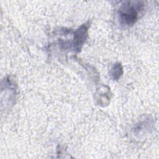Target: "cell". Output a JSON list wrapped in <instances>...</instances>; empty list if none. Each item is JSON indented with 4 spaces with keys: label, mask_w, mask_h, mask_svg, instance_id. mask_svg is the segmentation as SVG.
<instances>
[{
    "label": "cell",
    "mask_w": 159,
    "mask_h": 159,
    "mask_svg": "<svg viewBox=\"0 0 159 159\" xmlns=\"http://www.w3.org/2000/svg\"><path fill=\"white\" fill-rule=\"evenodd\" d=\"M122 66L120 63L115 64L111 69V75L114 80H117L122 75Z\"/></svg>",
    "instance_id": "3957f363"
},
{
    "label": "cell",
    "mask_w": 159,
    "mask_h": 159,
    "mask_svg": "<svg viewBox=\"0 0 159 159\" xmlns=\"http://www.w3.org/2000/svg\"><path fill=\"white\" fill-rule=\"evenodd\" d=\"M141 5L132 3V2H125L120 7L119 16L121 21L125 25L134 24L138 17V12L140 9Z\"/></svg>",
    "instance_id": "6da1fadb"
},
{
    "label": "cell",
    "mask_w": 159,
    "mask_h": 159,
    "mask_svg": "<svg viewBox=\"0 0 159 159\" xmlns=\"http://www.w3.org/2000/svg\"><path fill=\"white\" fill-rule=\"evenodd\" d=\"M88 36V27L86 24L82 25L75 32L74 35L73 45L75 50L79 51L84 43Z\"/></svg>",
    "instance_id": "7a4b0ae2"
}]
</instances>
